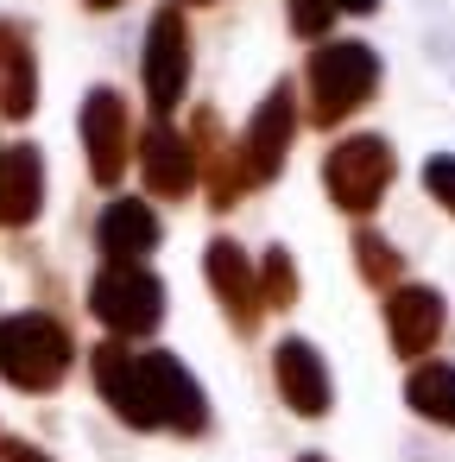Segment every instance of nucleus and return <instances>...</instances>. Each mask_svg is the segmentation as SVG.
Masks as SVG:
<instances>
[{
    "instance_id": "1",
    "label": "nucleus",
    "mask_w": 455,
    "mask_h": 462,
    "mask_svg": "<svg viewBox=\"0 0 455 462\" xmlns=\"http://www.w3.org/2000/svg\"><path fill=\"white\" fill-rule=\"evenodd\" d=\"M70 367V336L51 317H14L0 323V374L20 386H51Z\"/></svg>"
},
{
    "instance_id": "2",
    "label": "nucleus",
    "mask_w": 455,
    "mask_h": 462,
    "mask_svg": "<svg viewBox=\"0 0 455 462\" xmlns=\"http://www.w3.org/2000/svg\"><path fill=\"white\" fill-rule=\"evenodd\" d=\"M373 77H379V64H373L367 45H323V51L310 58L316 121H341L354 102H367V96H373Z\"/></svg>"
},
{
    "instance_id": "3",
    "label": "nucleus",
    "mask_w": 455,
    "mask_h": 462,
    "mask_svg": "<svg viewBox=\"0 0 455 462\" xmlns=\"http://www.w3.org/2000/svg\"><path fill=\"white\" fill-rule=\"evenodd\" d=\"M89 304H96V317H102L108 329H121V336H140V329H152V323H159V310H165V291H159V279H146L140 266H108V273L96 279Z\"/></svg>"
},
{
    "instance_id": "4",
    "label": "nucleus",
    "mask_w": 455,
    "mask_h": 462,
    "mask_svg": "<svg viewBox=\"0 0 455 462\" xmlns=\"http://www.w3.org/2000/svg\"><path fill=\"white\" fill-rule=\"evenodd\" d=\"M386 184H392V152H386V140H348V146L329 159V190H335L341 209H373Z\"/></svg>"
},
{
    "instance_id": "5",
    "label": "nucleus",
    "mask_w": 455,
    "mask_h": 462,
    "mask_svg": "<svg viewBox=\"0 0 455 462\" xmlns=\"http://www.w3.org/2000/svg\"><path fill=\"white\" fill-rule=\"evenodd\" d=\"M184 77H190V45H184V20L165 7L152 20V39H146V89H152V108H171L184 96Z\"/></svg>"
},
{
    "instance_id": "6",
    "label": "nucleus",
    "mask_w": 455,
    "mask_h": 462,
    "mask_svg": "<svg viewBox=\"0 0 455 462\" xmlns=\"http://www.w3.org/2000/svg\"><path fill=\"white\" fill-rule=\"evenodd\" d=\"M83 134H89V152H96V178L114 184V171H121V159H127V108H121V96H108V89L89 96Z\"/></svg>"
},
{
    "instance_id": "7",
    "label": "nucleus",
    "mask_w": 455,
    "mask_h": 462,
    "mask_svg": "<svg viewBox=\"0 0 455 462\" xmlns=\"http://www.w3.org/2000/svg\"><path fill=\"white\" fill-rule=\"evenodd\" d=\"M392 342L405 348V355H417V348H430L436 342V329H442V298L436 291H423V285H411V291H398L392 298Z\"/></svg>"
},
{
    "instance_id": "8",
    "label": "nucleus",
    "mask_w": 455,
    "mask_h": 462,
    "mask_svg": "<svg viewBox=\"0 0 455 462\" xmlns=\"http://www.w3.org/2000/svg\"><path fill=\"white\" fill-rule=\"evenodd\" d=\"M278 380H285V399H291L297 411H323V405H329V374H323V361L310 355V342H285V348H278Z\"/></svg>"
},
{
    "instance_id": "9",
    "label": "nucleus",
    "mask_w": 455,
    "mask_h": 462,
    "mask_svg": "<svg viewBox=\"0 0 455 462\" xmlns=\"http://www.w3.org/2000/svg\"><path fill=\"white\" fill-rule=\"evenodd\" d=\"M209 279H215L222 304H228L241 323H253V310H259V285H253V273H247V260H241L234 241H215V247H209Z\"/></svg>"
},
{
    "instance_id": "10",
    "label": "nucleus",
    "mask_w": 455,
    "mask_h": 462,
    "mask_svg": "<svg viewBox=\"0 0 455 462\" xmlns=\"http://www.w3.org/2000/svg\"><path fill=\"white\" fill-rule=\"evenodd\" d=\"M285 140H291V89H278V96L253 115V127H247V159H253V171H259V178L278 165Z\"/></svg>"
},
{
    "instance_id": "11",
    "label": "nucleus",
    "mask_w": 455,
    "mask_h": 462,
    "mask_svg": "<svg viewBox=\"0 0 455 462\" xmlns=\"http://www.w3.org/2000/svg\"><path fill=\"white\" fill-rule=\"evenodd\" d=\"M152 241H159V222H152L146 203H108V216H102V247H108L114 260H133V254H146Z\"/></svg>"
},
{
    "instance_id": "12",
    "label": "nucleus",
    "mask_w": 455,
    "mask_h": 462,
    "mask_svg": "<svg viewBox=\"0 0 455 462\" xmlns=\"http://www.w3.org/2000/svg\"><path fill=\"white\" fill-rule=\"evenodd\" d=\"M146 178H152V190H165V197H184V190H190V152H184L177 134L152 127V140H146Z\"/></svg>"
},
{
    "instance_id": "13",
    "label": "nucleus",
    "mask_w": 455,
    "mask_h": 462,
    "mask_svg": "<svg viewBox=\"0 0 455 462\" xmlns=\"http://www.w3.org/2000/svg\"><path fill=\"white\" fill-rule=\"evenodd\" d=\"M411 405H417L423 418L455 424V367H423V374H411Z\"/></svg>"
},
{
    "instance_id": "14",
    "label": "nucleus",
    "mask_w": 455,
    "mask_h": 462,
    "mask_svg": "<svg viewBox=\"0 0 455 462\" xmlns=\"http://www.w3.org/2000/svg\"><path fill=\"white\" fill-rule=\"evenodd\" d=\"M329 14H335V0H291V20H297V32L310 39V32H323L329 26Z\"/></svg>"
},
{
    "instance_id": "15",
    "label": "nucleus",
    "mask_w": 455,
    "mask_h": 462,
    "mask_svg": "<svg viewBox=\"0 0 455 462\" xmlns=\"http://www.w3.org/2000/svg\"><path fill=\"white\" fill-rule=\"evenodd\" d=\"M423 178H430L436 203H449V209H455V159H430V171H423Z\"/></svg>"
},
{
    "instance_id": "16",
    "label": "nucleus",
    "mask_w": 455,
    "mask_h": 462,
    "mask_svg": "<svg viewBox=\"0 0 455 462\" xmlns=\"http://www.w3.org/2000/svg\"><path fill=\"white\" fill-rule=\"evenodd\" d=\"M0 462H45V456H32L26 443H0Z\"/></svg>"
},
{
    "instance_id": "17",
    "label": "nucleus",
    "mask_w": 455,
    "mask_h": 462,
    "mask_svg": "<svg viewBox=\"0 0 455 462\" xmlns=\"http://www.w3.org/2000/svg\"><path fill=\"white\" fill-rule=\"evenodd\" d=\"M335 7H354V14H373V7H379V0H335Z\"/></svg>"
},
{
    "instance_id": "18",
    "label": "nucleus",
    "mask_w": 455,
    "mask_h": 462,
    "mask_svg": "<svg viewBox=\"0 0 455 462\" xmlns=\"http://www.w3.org/2000/svg\"><path fill=\"white\" fill-rule=\"evenodd\" d=\"M89 7H121V0H89Z\"/></svg>"
}]
</instances>
